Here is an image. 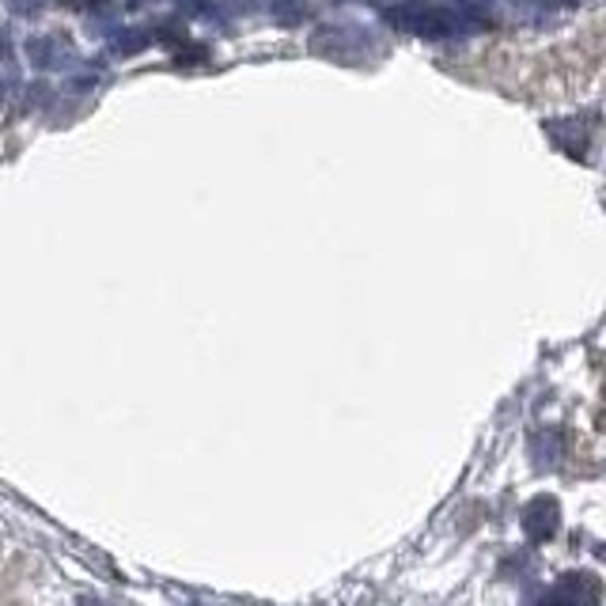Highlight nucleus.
Returning a JSON list of instances; mask_svg holds the SVG:
<instances>
[{"label":"nucleus","mask_w":606,"mask_h":606,"mask_svg":"<svg viewBox=\"0 0 606 606\" xmlns=\"http://www.w3.org/2000/svg\"><path fill=\"white\" fill-rule=\"evenodd\" d=\"M562 527V504L554 497H535L523 508V531H527L531 542H546L557 535Z\"/></svg>","instance_id":"f03ea898"},{"label":"nucleus","mask_w":606,"mask_h":606,"mask_svg":"<svg viewBox=\"0 0 606 606\" xmlns=\"http://www.w3.org/2000/svg\"><path fill=\"white\" fill-rule=\"evenodd\" d=\"M84 606H118V603H99V599H84Z\"/></svg>","instance_id":"7ed1b4c3"},{"label":"nucleus","mask_w":606,"mask_h":606,"mask_svg":"<svg viewBox=\"0 0 606 606\" xmlns=\"http://www.w3.org/2000/svg\"><path fill=\"white\" fill-rule=\"evenodd\" d=\"M549 603L554 606H599L603 603V580L595 573H565L562 580L549 592Z\"/></svg>","instance_id":"f257e3e1"}]
</instances>
